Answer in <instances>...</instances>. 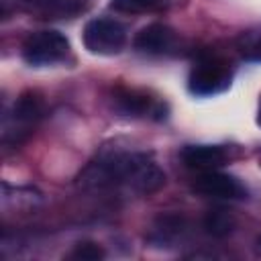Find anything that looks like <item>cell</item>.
<instances>
[{"label":"cell","instance_id":"8fae6325","mask_svg":"<svg viewBox=\"0 0 261 261\" xmlns=\"http://www.w3.org/2000/svg\"><path fill=\"white\" fill-rule=\"evenodd\" d=\"M202 226H204L206 234H210L214 239H224L234 230L237 218L232 216V212H228L224 208H214L204 216Z\"/></svg>","mask_w":261,"mask_h":261},{"label":"cell","instance_id":"ba28073f","mask_svg":"<svg viewBox=\"0 0 261 261\" xmlns=\"http://www.w3.org/2000/svg\"><path fill=\"white\" fill-rule=\"evenodd\" d=\"M133 45L137 51L147 53V55H167L177 49L179 37L171 27L163 22H153V24L143 27L135 35Z\"/></svg>","mask_w":261,"mask_h":261},{"label":"cell","instance_id":"4fadbf2b","mask_svg":"<svg viewBox=\"0 0 261 261\" xmlns=\"http://www.w3.org/2000/svg\"><path fill=\"white\" fill-rule=\"evenodd\" d=\"M110 6L118 12L126 14H139V12H151L161 6V0H110Z\"/></svg>","mask_w":261,"mask_h":261},{"label":"cell","instance_id":"6da1fadb","mask_svg":"<svg viewBox=\"0 0 261 261\" xmlns=\"http://www.w3.org/2000/svg\"><path fill=\"white\" fill-rule=\"evenodd\" d=\"M151 161L147 153H108L102 155L98 161L90 163L82 175L80 186L84 188H110V186H128L133 190L135 177L141 167Z\"/></svg>","mask_w":261,"mask_h":261},{"label":"cell","instance_id":"7c38bea8","mask_svg":"<svg viewBox=\"0 0 261 261\" xmlns=\"http://www.w3.org/2000/svg\"><path fill=\"white\" fill-rule=\"evenodd\" d=\"M237 51L249 61H261V31H247L237 37Z\"/></svg>","mask_w":261,"mask_h":261},{"label":"cell","instance_id":"7a4b0ae2","mask_svg":"<svg viewBox=\"0 0 261 261\" xmlns=\"http://www.w3.org/2000/svg\"><path fill=\"white\" fill-rule=\"evenodd\" d=\"M43 96L39 92H22L12 108L8 110V114L4 116V124H2V141L4 145H20L37 126V122L43 116Z\"/></svg>","mask_w":261,"mask_h":261},{"label":"cell","instance_id":"5bb4252c","mask_svg":"<svg viewBox=\"0 0 261 261\" xmlns=\"http://www.w3.org/2000/svg\"><path fill=\"white\" fill-rule=\"evenodd\" d=\"M104 257H106L104 249L98 243H92V241L77 243L73 247V251L69 253V259H77V261H98V259H104Z\"/></svg>","mask_w":261,"mask_h":261},{"label":"cell","instance_id":"52a82bcc","mask_svg":"<svg viewBox=\"0 0 261 261\" xmlns=\"http://www.w3.org/2000/svg\"><path fill=\"white\" fill-rule=\"evenodd\" d=\"M192 188L202 194V196H210V198H222V200H241L247 196V190L243 188V184L222 171L210 169V171H200L194 177Z\"/></svg>","mask_w":261,"mask_h":261},{"label":"cell","instance_id":"30bf717a","mask_svg":"<svg viewBox=\"0 0 261 261\" xmlns=\"http://www.w3.org/2000/svg\"><path fill=\"white\" fill-rule=\"evenodd\" d=\"M186 228L188 222L181 214H161L153 220L147 241L153 247H173V243L186 234Z\"/></svg>","mask_w":261,"mask_h":261},{"label":"cell","instance_id":"5b68a950","mask_svg":"<svg viewBox=\"0 0 261 261\" xmlns=\"http://www.w3.org/2000/svg\"><path fill=\"white\" fill-rule=\"evenodd\" d=\"M84 45L96 55H116L126 43V29L114 18H92L82 33Z\"/></svg>","mask_w":261,"mask_h":261},{"label":"cell","instance_id":"2e32d148","mask_svg":"<svg viewBox=\"0 0 261 261\" xmlns=\"http://www.w3.org/2000/svg\"><path fill=\"white\" fill-rule=\"evenodd\" d=\"M257 245H259V251H261V237L257 239Z\"/></svg>","mask_w":261,"mask_h":261},{"label":"cell","instance_id":"277c9868","mask_svg":"<svg viewBox=\"0 0 261 261\" xmlns=\"http://www.w3.org/2000/svg\"><path fill=\"white\" fill-rule=\"evenodd\" d=\"M69 53V41L63 33L55 29H43L29 33L20 45V55L29 65L43 67V65H53L65 59Z\"/></svg>","mask_w":261,"mask_h":261},{"label":"cell","instance_id":"3957f363","mask_svg":"<svg viewBox=\"0 0 261 261\" xmlns=\"http://www.w3.org/2000/svg\"><path fill=\"white\" fill-rule=\"evenodd\" d=\"M230 84V65L224 57L202 51L190 71L188 86L190 92L196 96H212L222 90H226Z\"/></svg>","mask_w":261,"mask_h":261},{"label":"cell","instance_id":"9a60e30c","mask_svg":"<svg viewBox=\"0 0 261 261\" xmlns=\"http://www.w3.org/2000/svg\"><path fill=\"white\" fill-rule=\"evenodd\" d=\"M257 124L261 126V98H259V110H257Z\"/></svg>","mask_w":261,"mask_h":261},{"label":"cell","instance_id":"9c48e42d","mask_svg":"<svg viewBox=\"0 0 261 261\" xmlns=\"http://www.w3.org/2000/svg\"><path fill=\"white\" fill-rule=\"evenodd\" d=\"M186 167L196 171H210L218 169L228 163L230 155L220 145H186L179 153Z\"/></svg>","mask_w":261,"mask_h":261},{"label":"cell","instance_id":"8992f818","mask_svg":"<svg viewBox=\"0 0 261 261\" xmlns=\"http://www.w3.org/2000/svg\"><path fill=\"white\" fill-rule=\"evenodd\" d=\"M112 106L116 112L122 116H133V118H155L161 120L165 118V104L151 98L149 94L141 90H130V88H120L112 96Z\"/></svg>","mask_w":261,"mask_h":261}]
</instances>
